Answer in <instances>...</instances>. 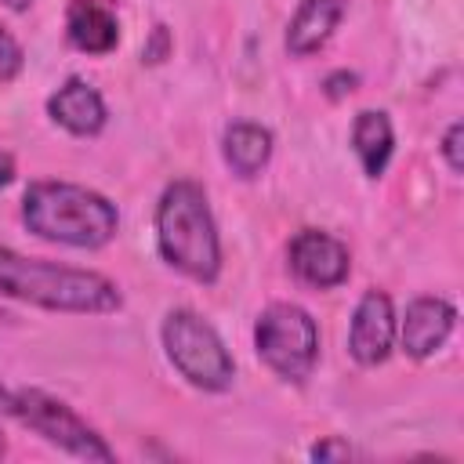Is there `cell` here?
<instances>
[{"label": "cell", "mask_w": 464, "mask_h": 464, "mask_svg": "<svg viewBox=\"0 0 464 464\" xmlns=\"http://www.w3.org/2000/svg\"><path fill=\"white\" fill-rule=\"evenodd\" d=\"M0 294L47 312H76V315H105L123 304L116 283L105 279L102 272L25 257L11 246H0Z\"/></svg>", "instance_id": "cell-1"}, {"label": "cell", "mask_w": 464, "mask_h": 464, "mask_svg": "<svg viewBox=\"0 0 464 464\" xmlns=\"http://www.w3.org/2000/svg\"><path fill=\"white\" fill-rule=\"evenodd\" d=\"M22 221L33 236L62 246L98 250L116 236L120 214L102 192L72 181H33L22 196Z\"/></svg>", "instance_id": "cell-2"}, {"label": "cell", "mask_w": 464, "mask_h": 464, "mask_svg": "<svg viewBox=\"0 0 464 464\" xmlns=\"http://www.w3.org/2000/svg\"><path fill=\"white\" fill-rule=\"evenodd\" d=\"M156 246H160V257L181 276L196 283L218 279L221 272L218 225H214L207 192L196 181L178 178L163 188L156 203Z\"/></svg>", "instance_id": "cell-3"}, {"label": "cell", "mask_w": 464, "mask_h": 464, "mask_svg": "<svg viewBox=\"0 0 464 464\" xmlns=\"http://www.w3.org/2000/svg\"><path fill=\"white\" fill-rule=\"evenodd\" d=\"M167 359L174 362V370L203 392H225L236 377V362L225 348V341L218 337V330L196 315L192 308H174L167 312L163 326H160Z\"/></svg>", "instance_id": "cell-4"}, {"label": "cell", "mask_w": 464, "mask_h": 464, "mask_svg": "<svg viewBox=\"0 0 464 464\" xmlns=\"http://www.w3.org/2000/svg\"><path fill=\"white\" fill-rule=\"evenodd\" d=\"M0 402L4 410L22 420L25 428H33L36 435H44L51 446L65 450L69 457H80V460H102L109 464L116 453L109 450V442L72 410L65 406L62 399L40 392V388H0Z\"/></svg>", "instance_id": "cell-5"}, {"label": "cell", "mask_w": 464, "mask_h": 464, "mask_svg": "<svg viewBox=\"0 0 464 464\" xmlns=\"http://www.w3.org/2000/svg\"><path fill=\"white\" fill-rule=\"evenodd\" d=\"M254 348L261 362L283 381H304L319 359V326L315 319L290 301H276L257 315Z\"/></svg>", "instance_id": "cell-6"}, {"label": "cell", "mask_w": 464, "mask_h": 464, "mask_svg": "<svg viewBox=\"0 0 464 464\" xmlns=\"http://www.w3.org/2000/svg\"><path fill=\"white\" fill-rule=\"evenodd\" d=\"M290 268L304 286L334 290V286H341L348 279L352 257H348V246L341 239H334L330 232L301 228L290 239Z\"/></svg>", "instance_id": "cell-7"}, {"label": "cell", "mask_w": 464, "mask_h": 464, "mask_svg": "<svg viewBox=\"0 0 464 464\" xmlns=\"http://www.w3.org/2000/svg\"><path fill=\"white\" fill-rule=\"evenodd\" d=\"M395 344V308L384 290H366L348 323V355L359 366H377Z\"/></svg>", "instance_id": "cell-8"}, {"label": "cell", "mask_w": 464, "mask_h": 464, "mask_svg": "<svg viewBox=\"0 0 464 464\" xmlns=\"http://www.w3.org/2000/svg\"><path fill=\"white\" fill-rule=\"evenodd\" d=\"M453 326H457V308L446 297L424 294V297H413L406 304L402 326H395V334H399V344L410 359H428L446 344Z\"/></svg>", "instance_id": "cell-9"}, {"label": "cell", "mask_w": 464, "mask_h": 464, "mask_svg": "<svg viewBox=\"0 0 464 464\" xmlns=\"http://www.w3.org/2000/svg\"><path fill=\"white\" fill-rule=\"evenodd\" d=\"M65 36L83 54H109L120 44L116 0H69Z\"/></svg>", "instance_id": "cell-10"}, {"label": "cell", "mask_w": 464, "mask_h": 464, "mask_svg": "<svg viewBox=\"0 0 464 464\" xmlns=\"http://www.w3.org/2000/svg\"><path fill=\"white\" fill-rule=\"evenodd\" d=\"M47 116H51L58 127H65L69 134H76V138L98 134V130L105 127V120H109L102 94H98L87 80H80V76L65 80V83L47 98Z\"/></svg>", "instance_id": "cell-11"}, {"label": "cell", "mask_w": 464, "mask_h": 464, "mask_svg": "<svg viewBox=\"0 0 464 464\" xmlns=\"http://www.w3.org/2000/svg\"><path fill=\"white\" fill-rule=\"evenodd\" d=\"M344 14V0H301L286 25V51L304 58L315 54L337 29Z\"/></svg>", "instance_id": "cell-12"}, {"label": "cell", "mask_w": 464, "mask_h": 464, "mask_svg": "<svg viewBox=\"0 0 464 464\" xmlns=\"http://www.w3.org/2000/svg\"><path fill=\"white\" fill-rule=\"evenodd\" d=\"M352 149L362 163V170L370 178H381L392 152H395V130H392V120L388 112L381 109H362L352 123Z\"/></svg>", "instance_id": "cell-13"}, {"label": "cell", "mask_w": 464, "mask_h": 464, "mask_svg": "<svg viewBox=\"0 0 464 464\" xmlns=\"http://www.w3.org/2000/svg\"><path fill=\"white\" fill-rule=\"evenodd\" d=\"M221 152H225V163L232 167V174L254 178L272 160V130L261 123H250V120L228 123L225 138H221Z\"/></svg>", "instance_id": "cell-14"}, {"label": "cell", "mask_w": 464, "mask_h": 464, "mask_svg": "<svg viewBox=\"0 0 464 464\" xmlns=\"http://www.w3.org/2000/svg\"><path fill=\"white\" fill-rule=\"evenodd\" d=\"M22 65H25V51H22V44L11 36L7 25H0V80L11 83V80L22 72Z\"/></svg>", "instance_id": "cell-15"}, {"label": "cell", "mask_w": 464, "mask_h": 464, "mask_svg": "<svg viewBox=\"0 0 464 464\" xmlns=\"http://www.w3.org/2000/svg\"><path fill=\"white\" fill-rule=\"evenodd\" d=\"M460 141H464V123L457 120V123H450V130H446V138H442V160L450 163V170H453V174H460V170H464Z\"/></svg>", "instance_id": "cell-16"}, {"label": "cell", "mask_w": 464, "mask_h": 464, "mask_svg": "<svg viewBox=\"0 0 464 464\" xmlns=\"http://www.w3.org/2000/svg\"><path fill=\"white\" fill-rule=\"evenodd\" d=\"M348 457H352V446L341 439H326L312 446V460H348Z\"/></svg>", "instance_id": "cell-17"}, {"label": "cell", "mask_w": 464, "mask_h": 464, "mask_svg": "<svg viewBox=\"0 0 464 464\" xmlns=\"http://www.w3.org/2000/svg\"><path fill=\"white\" fill-rule=\"evenodd\" d=\"M167 51H170V33H167V25H156V29H152V44L141 51V58H145V62H163Z\"/></svg>", "instance_id": "cell-18"}, {"label": "cell", "mask_w": 464, "mask_h": 464, "mask_svg": "<svg viewBox=\"0 0 464 464\" xmlns=\"http://www.w3.org/2000/svg\"><path fill=\"white\" fill-rule=\"evenodd\" d=\"M355 91V72H330L326 76V94L330 98H344V94H352Z\"/></svg>", "instance_id": "cell-19"}, {"label": "cell", "mask_w": 464, "mask_h": 464, "mask_svg": "<svg viewBox=\"0 0 464 464\" xmlns=\"http://www.w3.org/2000/svg\"><path fill=\"white\" fill-rule=\"evenodd\" d=\"M11 178H14V160H11V156L0 149V188H4Z\"/></svg>", "instance_id": "cell-20"}, {"label": "cell", "mask_w": 464, "mask_h": 464, "mask_svg": "<svg viewBox=\"0 0 464 464\" xmlns=\"http://www.w3.org/2000/svg\"><path fill=\"white\" fill-rule=\"evenodd\" d=\"M0 4H4V7H11V11H29V4H33V0H0Z\"/></svg>", "instance_id": "cell-21"}, {"label": "cell", "mask_w": 464, "mask_h": 464, "mask_svg": "<svg viewBox=\"0 0 464 464\" xmlns=\"http://www.w3.org/2000/svg\"><path fill=\"white\" fill-rule=\"evenodd\" d=\"M4 453H7V446H4V435H0V457H4Z\"/></svg>", "instance_id": "cell-22"}, {"label": "cell", "mask_w": 464, "mask_h": 464, "mask_svg": "<svg viewBox=\"0 0 464 464\" xmlns=\"http://www.w3.org/2000/svg\"><path fill=\"white\" fill-rule=\"evenodd\" d=\"M0 319H4V312H0Z\"/></svg>", "instance_id": "cell-23"}]
</instances>
